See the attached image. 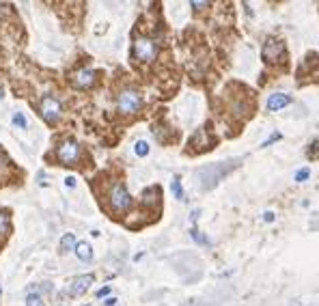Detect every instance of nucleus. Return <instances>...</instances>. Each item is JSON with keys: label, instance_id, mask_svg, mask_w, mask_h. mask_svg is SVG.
Wrapping results in <instances>:
<instances>
[{"label": "nucleus", "instance_id": "nucleus-2", "mask_svg": "<svg viewBox=\"0 0 319 306\" xmlns=\"http://www.w3.org/2000/svg\"><path fill=\"white\" fill-rule=\"evenodd\" d=\"M134 56H136V61H140V63H153L157 56L155 41L149 37H138L134 41Z\"/></svg>", "mask_w": 319, "mask_h": 306}, {"label": "nucleus", "instance_id": "nucleus-3", "mask_svg": "<svg viewBox=\"0 0 319 306\" xmlns=\"http://www.w3.org/2000/svg\"><path fill=\"white\" fill-rule=\"evenodd\" d=\"M39 110H41V116L48 123H56L61 119V114H63V106H61V101L56 97L46 95L41 99V104H39Z\"/></svg>", "mask_w": 319, "mask_h": 306}, {"label": "nucleus", "instance_id": "nucleus-4", "mask_svg": "<svg viewBox=\"0 0 319 306\" xmlns=\"http://www.w3.org/2000/svg\"><path fill=\"white\" fill-rule=\"evenodd\" d=\"M132 205V196H129L127 188L121 186V184H114L112 190H110V207L114 211H125Z\"/></svg>", "mask_w": 319, "mask_h": 306}, {"label": "nucleus", "instance_id": "nucleus-19", "mask_svg": "<svg viewBox=\"0 0 319 306\" xmlns=\"http://www.w3.org/2000/svg\"><path fill=\"white\" fill-rule=\"evenodd\" d=\"M65 186H67V188H76V177H67V179H65Z\"/></svg>", "mask_w": 319, "mask_h": 306}, {"label": "nucleus", "instance_id": "nucleus-10", "mask_svg": "<svg viewBox=\"0 0 319 306\" xmlns=\"http://www.w3.org/2000/svg\"><path fill=\"white\" fill-rule=\"evenodd\" d=\"M76 254H78L80 261H91L93 259V250H91V246L86 244V242L76 244Z\"/></svg>", "mask_w": 319, "mask_h": 306}, {"label": "nucleus", "instance_id": "nucleus-22", "mask_svg": "<svg viewBox=\"0 0 319 306\" xmlns=\"http://www.w3.org/2000/svg\"><path fill=\"white\" fill-rule=\"evenodd\" d=\"M106 306H114V304H117V297H106Z\"/></svg>", "mask_w": 319, "mask_h": 306}, {"label": "nucleus", "instance_id": "nucleus-20", "mask_svg": "<svg viewBox=\"0 0 319 306\" xmlns=\"http://www.w3.org/2000/svg\"><path fill=\"white\" fill-rule=\"evenodd\" d=\"M108 293H110V287H104V289H99V291H97V297H106Z\"/></svg>", "mask_w": 319, "mask_h": 306}, {"label": "nucleus", "instance_id": "nucleus-6", "mask_svg": "<svg viewBox=\"0 0 319 306\" xmlns=\"http://www.w3.org/2000/svg\"><path fill=\"white\" fill-rule=\"evenodd\" d=\"M282 56H285V43L278 41V39H270L263 46V61L267 63H278L282 61Z\"/></svg>", "mask_w": 319, "mask_h": 306}, {"label": "nucleus", "instance_id": "nucleus-13", "mask_svg": "<svg viewBox=\"0 0 319 306\" xmlns=\"http://www.w3.org/2000/svg\"><path fill=\"white\" fill-rule=\"evenodd\" d=\"M26 306H46V304H43L41 295H37V293H28V297H26Z\"/></svg>", "mask_w": 319, "mask_h": 306}, {"label": "nucleus", "instance_id": "nucleus-12", "mask_svg": "<svg viewBox=\"0 0 319 306\" xmlns=\"http://www.w3.org/2000/svg\"><path fill=\"white\" fill-rule=\"evenodd\" d=\"M134 151H136V156H138V158L149 156V142L138 140V142H136V147H134Z\"/></svg>", "mask_w": 319, "mask_h": 306}, {"label": "nucleus", "instance_id": "nucleus-16", "mask_svg": "<svg viewBox=\"0 0 319 306\" xmlns=\"http://www.w3.org/2000/svg\"><path fill=\"white\" fill-rule=\"evenodd\" d=\"M13 123H16L18 127H22V129H24V127L28 125V123H26V116L22 114V112H16V114H13Z\"/></svg>", "mask_w": 319, "mask_h": 306}, {"label": "nucleus", "instance_id": "nucleus-21", "mask_svg": "<svg viewBox=\"0 0 319 306\" xmlns=\"http://www.w3.org/2000/svg\"><path fill=\"white\" fill-rule=\"evenodd\" d=\"M263 220H265V222H272V220H274V214H272V211H265V214H263Z\"/></svg>", "mask_w": 319, "mask_h": 306}, {"label": "nucleus", "instance_id": "nucleus-1", "mask_svg": "<svg viewBox=\"0 0 319 306\" xmlns=\"http://www.w3.org/2000/svg\"><path fill=\"white\" fill-rule=\"evenodd\" d=\"M117 108L123 114H134L142 108V97L136 89H123L117 97Z\"/></svg>", "mask_w": 319, "mask_h": 306}, {"label": "nucleus", "instance_id": "nucleus-17", "mask_svg": "<svg viewBox=\"0 0 319 306\" xmlns=\"http://www.w3.org/2000/svg\"><path fill=\"white\" fill-rule=\"evenodd\" d=\"M310 177V171L308 169H300L298 173H295V181H306Z\"/></svg>", "mask_w": 319, "mask_h": 306}, {"label": "nucleus", "instance_id": "nucleus-9", "mask_svg": "<svg viewBox=\"0 0 319 306\" xmlns=\"http://www.w3.org/2000/svg\"><path fill=\"white\" fill-rule=\"evenodd\" d=\"M93 82H95V71L91 67H84V69H78L74 74V84L78 89H91Z\"/></svg>", "mask_w": 319, "mask_h": 306}, {"label": "nucleus", "instance_id": "nucleus-8", "mask_svg": "<svg viewBox=\"0 0 319 306\" xmlns=\"http://www.w3.org/2000/svg\"><path fill=\"white\" fill-rule=\"evenodd\" d=\"M91 282H93V276H78V278H74L69 282V287H67V293L69 295H84L86 291H89L91 287Z\"/></svg>", "mask_w": 319, "mask_h": 306}, {"label": "nucleus", "instance_id": "nucleus-11", "mask_svg": "<svg viewBox=\"0 0 319 306\" xmlns=\"http://www.w3.org/2000/svg\"><path fill=\"white\" fill-rule=\"evenodd\" d=\"M61 248H63L65 252L76 250V237L71 235V233H65V235L61 237Z\"/></svg>", "mask_w": 319, "mask_h": 306}, {"label": "nucleus", "instance_id": "nucleus-5", "mask_svg": "<svg viewBox=\"0 0 319 306\" xmlns=\"http://www.w3.org/2000/svg\"><path fill=\"white\" fill-rule=\"evenodd\" d=\"M56 158L63 164H78L80 160V144L76 140H63L56 149Z\"/></svg>", "mask_w": 319, "mask_h": 306}, {"label": "nucleus", "instance_id": "nucleus-15", "mask_svg": "<svg viewBox=\"0 0 319 306\" xmlns=\"http://www.w3.org/2000/svg\"><path fill=\"white\" fill-rule=\"evenodd\" d=\"M11 229V222H9V216L7 214H0V235H5L7 231Z\"/></svg>", "mask_w": 319, "mask_h": 306}, {"label": "nucleus", "instance_id": "nucleus-14", "mask_svg": "<svg viewBox=\"0 0 319 306\" xmlns=\"http://www.w3.org/2000/svg\"><path fill=\"white\" fill-rule=\"evenodd\" d=\"M171 188H173V194H175V199H184V188H181V181H179V179H173Z\"/></svg>", "mask_w": 319, "mask_h": 306}, {"label": "nucleus", "instance_id": "nucleus-18", "mask_svg": "<svg viewBox=\"0 0 319 306\" xmlns=\"http://www.w3.org/2000/svg\"><path fill=\"white\" fill-rule=\"evenodd\" d=\"M192 237L197 239V242H201V244H209V242H207V237H203V235H201V233H199L197 229H192Z\"/></svg>", "mask_w": 319, "mask_h": 306}, {"label": "nucleus", "instance_id": "nucleus-7", "mask_svg": "<svg viewBox=\"0 0 319 306\" xmlns=\"http://www.w3.org/2000/svg\"><path fill=\"white\" fill-rule=\"evenodd\" d=\"M293 101V97L289 95V93H272L270 97H267V104H265V108L270 112H278V110H282L285 106H289Z\"/></svg>", "mask_w": 319, "mask_h": 306}, {"label": "nucleus", "instance_id": "nucleus-23", "mask_svg": "<svg viewBox=\"0 0 319 306\" xmlns=\"http://www.w3.org/2000/svg\"><path fill=\"white\" fill-rule=\"evenodd\" d=\"M192 7H194V9H205L207 3H192Z\"/></svg>", "mask_w": 319, "mask_h": 306}]
</instances>
